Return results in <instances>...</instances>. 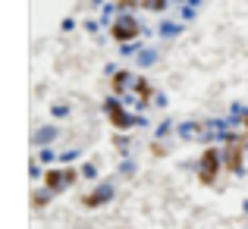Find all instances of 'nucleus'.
<instances>
[{
  "mask_svg": "<svg viewBox=\"0 0 248 229\" xmlns=\"http://www.w3.org/2000/svg\"><path fill=\"white\" fill-rule=\"evenodd\" d=\"M135 35H139V22H135L132 16L116 19V25H113V38L116 41H129V38H135Z\"/></svg>",
  "mask_w": 248,
  "mask_h": 229,
  "instance_id": "nucleus-1",
  "label": "nucleus"
},
{
  "mask_svg": "<svg viewBox=\"0 0 248 229\" xmlns=\"http://www.w3.org/2000/svg\"><path fill=\"white\" fill-rule=\"evenodd\" d=\"M76 179L73 169H60V173H47V188L50 192H63V188L69 185V182Z\"/></svg>",
  "mask_w": 248,
  "mask_h": 229,
  "instance_id": "nucleus-2",
  "label": "nucleus"
},
{
  "mask_svg": "<svg viewBox=\"0 0 248 229\" xmlns=\"http://www.w3.org/2000/svg\"><path fill=\"white\" fill-rule=\"evenodd\" d=\"M214 173H217V151H207L204 154V163H201V179L214 182Z\"/></svg>",
  "mask_w": 248,
  "mask_h": 229,
  "instance_id": "nucleus-3",
  "label": "nucleus"
},
{
  "mask_svg": "<svg viewBox=\"0 0 248 229\" xmlns=\"http://www.w3.org/2000/svg\"><path fill=\"white\" fill-rule=\"evenodd\" d=\"M145 6H148V10H160V6H164V0H145Z\"/></svg>",
  "mask_w": 248,
  "mask_h": 229,
  "instance_id": "nucleus-4",
  "label": "nucleus"
}]
</instances>
